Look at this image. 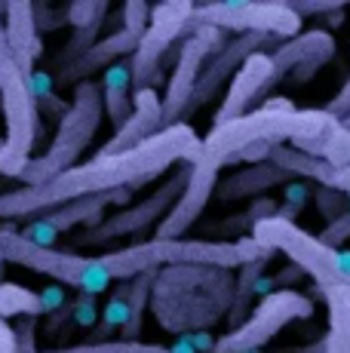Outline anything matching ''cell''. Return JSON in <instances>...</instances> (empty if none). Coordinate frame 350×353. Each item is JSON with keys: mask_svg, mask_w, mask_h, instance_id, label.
Instances as JSON below:
<instances>
[{"mask_svg": "<svg viewBox=\"0 0 350 353\" xmlns=\"http://www.w3.org/2000/svg\"><path fill=\"white\" fill-rule=\"evenodd\" d=\"M0 264H3V255H0Z\"/></svg>", "mask_w": 350, "mask_h": 353, "instance_id": "cell-44", "label": "cell"}, {"mask_svg": "<svg viewBox=\"0 0 350 353\" xmlns=\"http://www.w3.org/2000/svg\"><path fill=\"white\" fill-rule=\"evenodd\" d=\"M62 22H65V10L56 12V10H46V6H34V25H37V31H56Z\"/></svg>", "mask_w": 350, "mask_h": 353, "instance_id": "cell-37", "label": "cell"}, {"mask_svg": "<svg viewBox=\"0 0 350 353\" xmlns=\"http://www.w3.org/2000/svg\"><path fill=\"white\" fill-rule=\"evenodd\" d=\"M40 295L16 283H3L0 286V320H12V316H40Z\"/></svg>", "mask_w": 350, "mask_h": 353, "instance_id": "cell-26", "label": "cell"}, {"mask_svg": "<svg viewBox=\"0 0 350 353\" xmlns=\"http://www.w3.org/2000/svg\"><path fill=\"white\" fill-rule=\"evenodd\" d=\"M0 353H19V338L6 320H0Z\"/></svg>", "mask_w": 350, "mask_h": 353, "instance_id": "cell-40", "label": "cell"}, {"mask_svg": "<svg viewBox=\"0 0 350 353\" xmlns=\"http://www.w3.org/2000/svg\"><path fill=\"white\" fill-rule=\"evenodd\" d=\"M313 200H316V209H320L322 219H329V225H332V221H338L341 215L350 212V196L347 194L329 191V188H316Z\"/></svg>", "mask_w": 350, "mask_h": 353, "instance_id": "cell-30", "label": "cell"}, {"mask_svg": "<svg viewBox=\"0 0 350 353\" xmlns=\"http://www.w3.org/2000/svg\"><path fill=\"white\" fill-rule=\"evenodd\" d=\"M160 129H163V99L157 96V90H138L132 92V114L126 117L123 126L114 129L102 154H120L138 148L141 141L154 139Z\"/></svg>", "mask_w": 350, "mask_h": 353, "instance_id": "cell-16", "label": "cell"}, {"mask_svg": "<svg viewBox=\"0 0 350 353\" xmlns=\"http://www.w3.org/2000/svg\"><path fill=\"white\" fill-rule=\"evenodd\" d=\"M267 264V258H261V261H255V264H243V274H240V280H237V292H231L234 295V301H231V323H243L246 320V307H249V301H252V295H255V286H258V280H261V268Z\"/></svg>", "mask_w": 350, "mask_h": 353, "instance_id": "cell-28", "label": "cell"}, {"mask_svg": "<svg viewBox=\"0 0 350 353\" xmlns=\"http://www.w3.org/2000/svg\"><path fill=\"white\" fill-rule=\"evenodd\" d=\"M274 252L261 249L252 236L243 240H154L136 243V246L117 249V252L99 255L111 280H136L138 274L157 270L160 264H181V268H243L255 264L261 258H271Z\"/></svg>", "mask_w": 350, "mask_h": 353, "instance_id": "cell-3", "label": "cell"}, {"mask_svg": "<svg viewBox=\"0 0 350 353\" xmlns=\"http://www.w3.org/2000/svg\"><path fill=\"white\" fill-rule=\"evenodd\" d=\"M3 34H6V46H10L16 65L22 68L25 77L34 80V62L40 59L43 46L37 37V25H34V3L28 0H10L3 3Z\"/></svg>", "mask_w": 350, "mask_h": 353, "instance_id": "cell-17", "label": "cell"}, {"mask_svg": "<svg viewBox=\"0 0 350 353\" xmlns=\"http://www.w3.org/2000/svg\"><path fill=\"white\" fill-rule=\"evenodd\" d=\"M329 114H332L335 120H341V123H344V120L350 117V77L344 80V86H341L338 90V96H335L332 101H329V108H326Z\"/></svg>", "mask_w": 350, "mask_h": 353, "instance_id": "cell-36", "label": "cell"}, {"mask_svg": "<svg viewBox=\"0 0 350 353\" xmlns=\"http://www.w3.org/2000/svg\"><path fill=\"white\" fill-rule=\"evenodd\" d=\"M46 353H172L169 347H160V344H145V341H83V344H71V347H56Z\"/></svg>", "mask_w": 350, "mask_h": 353, "instance_id": "cell-27", "label": "cell"}, {"mask_svg": "<svg viewBox=\"0 0 350 353\" xmlns=\"http://www.w3.org/2000/svg\"><path fill=\"white\" fill-rule=\"evenodd\" d=\"M130 200V191H114V194H99V196H83V200L65 203V206L52 209V212L43 215V221L50 225L56 234H65V230L77 228V225H92L96 228L102 221V212L107 203H126Z\"/></svg>", "mask_w": 350, "mask_h": 353, "instance_id": "cell-21", "label": "cell"}, {"mask_svg": "<svg viewBox=\"0 0 350 353\" xmlns=\"http://www.w3.org/2000/svg\"><path fill=\"white\" fill-rule=\"evenodd\" d=\"M295 151L307 154V157H320L332 166L344 169L350 166V129L335 120L332 126H326V132H320L316 139H305V141H292Z\"/></svg>", "mask_w": 350, "mask_h": 353, "instance_id": "cell-24", "label": "cell"}, {"mask_svg": "<svg viewBox=\"0 0 350 353\" xmlns=\"http://www.w3.org/2000/svg\"><path fill=\"white\" fill-rule=\"evenodd\" d=\"M71 310H74V316H77L80 325L96 323V298L92 295H83L77 304H71Z\"/></svg>", "mask_w": 350, "mask_h": 353, "instance_id": "cell-39", "label": "cell"}, {"mask_svg": "<svg viewBox=\"0 0 350 353\" xmlns=\"http://www.w3.org/2000/svg\"><path fill=\"white\" fill-rule=\"evenodd\" d=\"M147 22H151V6H147L145 0H130V3L123 6V31L141 37Z\"/></svg>", "mask_w": 350, "mask_h": 353, "instance_id": "cell-31", "label": "cell"}, {"mask_svg": "<svg viewBox=\"0 0 350 353\" xmlns=\"http://www.w3.org/2000/svg\"><path fill=\"white\" fill-rule=\"evenodd\" d=\"M102 86L96 80H83V83L74 86V99L68 105V111L59 120V129L52 135L46 154L31 157L28 166L22 169L19 179L25 181V188H37L52 181L56 175L68 172L71 166H77L80 154L90 148V141L96 139L99 126H102Z\"/></svg>", "mask_w": 350, "mask_h": 353, "instance_id": "cell-5", "label": "cell"}, {"mask_svg": "<svg viewBox=\"0 0 350 353\" xmlns=\"http://www.w3.org/2000/svg\"><path fill=\"white\" fill-rule=\"evenodd\" d=\"M136 46H138L136 34H130V31H123V28L111 31L107 37L96 40V43H92L90 50H86L74 65L62 68V71H59V83H74V86L83 83V80H90V74L102 71V68L107 71L111 65H117V59L132 56V52H136Z\"/></svg>", "mask_w": 350, "mask_h": 353, "instance_id": "cell-18", "label": "cell"}, {"mask_svg": "<svg viewBox=\"0 0 350 353\" xmlns=\"http://www.w3.org/2000/svg\"><path fill=\"white\" fill-rule=\"evenodd\" d=\"M0 114L6 123L3 148H0V175L19 179L34 151L40 132V108L34 99V80L25 77L6 46L3 3H0Z\"/></svg>", "mask_w": 350, "mask_h": 353, "instance_id": "cell-4", "label": "cell"}, {"mask_svg": "<svg viewBox=\"0 0 350 353\" xmlns=\"http://www.w3.org/2000/svg\"><path fill=\"white\" fill-rule=\"evenodd\" d=\"M249 236L261 249H267V252H282L292 261V268H298L301 274L311 276L320 292H326L332 286H347V276L341 274V264H338V249L322 246L320 236L301 230L295 221L274 215V219L252 225V234Z\"/></svg>", "mask_w": 350, "mask_h": 353, "instance_id": "cell-7", "label": "cell"}, {"mask_svg": "<svg viewBox=\"0 0 350 353\" xmlns=\"http://www.w3.org/2000/svg\"><path fill=\"white\" fill-rule=\"evenodd\" d=\"M0 255L10 264L52 276L56 283L77 289L80 295L96 298L111 286V276H107L105 264L99 258H86V255L65 252V249H52V246H37V243L25 240L12 228H0Z\"/></svg>", "mask_w": 350, "mask_h": 353, "instance_id": "cell-6", "label": "cell"}, {"mask_svg": "<svg viewBox=\"0 0 350 353\" xmlns=\"http://www.w3.org/2000/svg\"><path fill=\"white\" fill-rule=\"evenodd\" d=\"M102 105L105 114L111 120L114 129H120L126 123V117L132 114V74H130V62H117L105 71L102 83Z\"/></svg>", "mask_w": 350, "mask_h": 353, "instance_id": "cell-22", "label": "cell"}, {"mask_svg": "<svg viewBox=\"0 0 350 353\" xmlns=\"http://www.w3.org/2000/svg\"><path fill=\"white\" fill-rule=\"evenodd\" d=\"M344 126H347V129H350V117H347V120H344Z\"/></svg>", "mask_w": 350, "mask_h": 353, "instance_id": "cell-42", "label": "cell"}, {"mask_svg": "<svg viewBox=\"0 0 350 353\" xmlns=\"http://www.w3.org/2000/svg\"><path fill=\"white\" fill-rule=\"evenodd\" d=\"M277 80L280 77H277V71H274L271 52H255V56H249L246 62L240 65V71L231 77V90L221 99L212 123L218 126V123H227V120H237V117H243V114H249L255 101L265 96V92L274 90Z\"/></svg>", "mask_w": 350, "mask_h": 353, "instance_id": "cell-13", "label": "cell"}, {"mask_svg": "<svg viewBox=\"0 0 350 353\" xmlns=\"http://www.w3.org/2000/svg\"><path fill=\"white\" fill-rule=\"evenodd\" d=\"M347 240H350V212L341 215V219L332 221V225H326V230L320 234V243H322V246H329V249L344 246Z\"/></svg>", "mask_w": 350, "mask_h": 353, "instance_id": "cell-34", "label": "cell"}, {"mask_svg": "<svg viewBox=\"0 0 350 353\" xmlns=\"http://www.w3.org/2000/svg\"><path fill=\"white\" fill-rule=\"evenodd\" d=\"M215 46H221V31L215 28H197L187 34V40L181 43L178 56H175V68L169 74V86L163 96V129L181 123L187 105H191L194 86L200 80V71L206 68V59Z\"/></svg>", "mask_w": 350, "mask_h": 353, "instance_id": "cell-11", "label": "cell"}, {"mask_svg": "<svg viewBox=\"0 0 350 353\" xmlns=\"http://www.w3.org/2000/svg\"><path fill=\"white\" fill-rule=\"evenodd\" d=\"M200 154V135L191 123H175L160 129L154 139L141 141L138 148L120 154H99V157L77 163L68 172L56 175L52 181L37 188H16V191L0 194V221L34 219L46 215L65 203L83 200V196L132 191L147 181L160 179L175 163L191 166Z\"/></svg>", "mask_w": 350, "mask_h": 353, "instance_id": "cell-1", "label": "cell"}, {"mask_svg": "<svg viewBox=\"0 0 350 353\" xmlns=\"http://www.w3.org/2000/svg\"><path fill=\"white\" fill-rule=\"evenodd\" d=\"M289 6H292L301 16V22H305V16H322V12L344 10V0H320V3H313V0H292Z\"/></svg>", "mask_w": 350, "mask_h": 353, "instance_id": "cell-35", "label": "cell"}, {"mask_svg": "<svg viewBox=\"0 0 350 353\" xmlns=\"http://www.w3.org/2000/svg\"><path fill=\"white\" fill-rule=\"evenodd\" d=\"M329 310V329L322 335V353H350V286L322 292Z\"/></svg>", "mask_w": 350, "mask_h": 353, "instance_id": "cell-23", "label": "cell"}, {"mask_svg": "<svg viewBox=\"0 0 350 353\" xmlns=\"http://www.w3.org/2000/svg\"><path fill=\"white\" fill-rule=\"evenodd\" d=\"M107 12L105 0H77V3L65 6V22L71 25L74 31L80 28H90V25H99Z\"/></svg>", "mask_w": 350, "mask_h": 353, "instance_id": "cell-29", "label": "cell"}, {"mask_svg": "<svg viewBox=\"0 0 350 353\" xmlns=\"http://www.w3.org/2000/svg\"><path fill=\"white\" fill-rule=\"evenodd\" d=\"M16 338H19V353H37V344H34V316H25L16 329Z\"/></svg>", "mask_w": 350, "mask_h": 353, "instance_id": "cell-38", "label": "cell"}, {"mask_svg": "<svg viewBox=\"0 0 350 353\" xmlns=\"http://www.w3.org/2000/svg\"><path fill=\"white\" fill-rule=\"evenodd\" d=\"M289 181H295L292 175L282 172L280 166H274L271 160H265V163L246 166L243 172H234L231 179L221 181L215 191H218L221 200H243V196H261L265 191H271V188L289 185Z\"/></svg>", "mask_w": 350, "mask_h": 353, "instance_id": "cell-20", "label": "cell"}, {"mask_svg": "<svg viewBox=\"0 0 350 353\" xmlns=\"http://www.w3.org/2000/svg\"><path fill=\"white\" fill-rule=\"evenodd\" d=\"M185 181H187V172H175L169 181L157 188L151 196H145L136 206L123 209V212L111 215V219H102L90 234L83 236V243H111V240H120V236H130V234H138V230L157 225L169 215V209L175 206V200L185 191Z\"/></svg>", "mask_w": 350, "mask_h": 353, "instance_id": "cell-12", "label": "cell"}, {"mask_svg": "<svg viewBox=\"0 0 350 353\" xmlns=\"http://www.w3.org/2000/svg\"><path fill=\"white\" fill-rule=\"evenodd\" d=\"M265 40H271V37H261V34H240V37H234L231 43H221L218 50H215V59L206 62V68L200 71V80H197V86H194L191 105H187L181 123H187V117H191L194 111H200V108H203L206 101H209L215 92H218L221 86L240 71V65H243L249 56L261 52L258 46L265 43Z\"/></svg>", "mask_w": 350, "mask_h": 353, "instance_id": "cell-14", "label": "cell"}, {"mask_svg": "<svg viewBox=\"0 0 350 353\" xmlns=\"http://www.w3.org/2000/svg\"><path fill=\"white\" fill-rule=\"evenodd\" d=\"M154 280H157V270H147V274H138L136 280H130V316H126V325L123 332L126 341H138V332H141V316H145V307H147V295L154 289Z\"/></svg>", "mask_w": 350, "mask_h": 353, "instance_id": "cell-25", "label": "cell"}, {"mask_svg": "<svg viewBox=\"0 0 350 353\" xmlns=\"http://www.w3.org/2000/svg\"><path fill=\"white\" fill-rule=\"evenodd\" d=\"M332 56H335V37L322 28H313L280 43L277 52H271V62L277 77H282L286 71H295V83H305Z\"/></svg>", "mask_w": 350, "mask_h": 353, "instance_id": "cell-15", "label": "cell"}, {"mask_svg": "<svg viewBox=\"0 0 350 353\" xmlns=\"http://www.w3.org/2000/svg\"><path fill=\"white\" fill-rule=\"evenodd\" d=\"M332 123L335 117L326 108L322 111H316V108L298 111L289 99L274 96L243 117L212 126V132L200 139V154L187 169L185 191L175 200L169 215L157 225V236L160 240H181L185 230L203 215L206 203L218 188V172L227 163H237L240 154L249 151L252 145H282V141L316 139Z\"/></svg>", "mask_w": 350, "mask_h": 353, "instance_id": "cell-2", "label": "cell"}, {"mask_svg": "<svg viewBox=\"0 0 350 353\" xmlns=\"http://www.w3.org/2000/svg\"><path fill=\"white\" fill-rule=\"evenodd\" d=\"M0 148H3V135H0Z\"/></svg>", "mask_w": 350, "mask_h": 353, "instance_id": "cell-43", "label": "cell"}, {"mask_svg": "<svg viewBox=\"0 0 350 353\" xmlns=\"http://www.w3.org/2000/svg\"><path fill=\"white\" fill-rule=\"evenodd\" d=\"M215 28V31H237V34H261V37H298L301 16L289 3H255V0H221V3L194 6L191 28Z\"/></svg>", "mask_w": 350, "mask_h": 353, "instance_id": "cell-8", "label": "cell"}, {"mask_svg": "<svg viewBox=\"0 0 350 353\" xmlns=\"http://www.w3.org/2000/svg\"><path fill=\"white\" fill-rule=\"evenodd\" d=\"M274 166H280L282 172H289L292 179H305V181H316L320 188H329V191H338V194H347L350 196V166L338 169L332 163L320 160V157H307V154L295 151V148H286V145H277L271 151Z\"/></svg>", "mask_w": 350, "mask_h": 353, "instance_id": "cell-19", "label": "cell"}, {"mask_svg": "<svg viewBox=\"0 0 350 353\" xmlns=\"http://www.w3.org/2000/svg\"><path fill=\"white\" fill-rule=\"evenodd\" d=\"M311 314H313V304L305 292L274 289L261 298V304L237 329H231L225 338H218L209 353H258L274 335H280L289 323L307 320Z\"/></svg>", "mask_w": 350, "mask_h": 353, "instance_id": "cell-9", "label": "cell"}, {"mask_svg": "<svg viewBox=\"0 0 350 353\" xmlns=\"http://www.w3.org/2000/svg\"><path fill=\"white\" fill-rule=\"evenodd\" d=\"M307 196H311L307 185H301V181H289V185H286V206H282L277 215H280V219H286V221H295V215L305 209Z\"/></svg>", "mask_w": 350, "mask_h": 353, "instance_id": "cell-33", "label": "cell"}, {"mask_svg": "<svg viewBox=\"0 0 350 353\" xmlns=\"http://www.w3.org/2000/svg\"><path fill=\"white\" fill-rule=\"evenodd\" d=\"M126 295H130V286H123L111 301H107V307L102 314L105 329H123L126 325V316H130V301H126Z\"/></svg>", "mask_w": 350, "mask_h": 353, "instance_id": "cell-32", "label": "cell"}, {"mask_svg": "<svg viewBox=\"0 0 350 353\" xmlns=\"http://www.w3.org/2000/svg\"><path fill=\"white\" fill-rule=\"evenodd\" d=\"M62 301H65L62 289H46V292H40V307H43V314H46V310H52V307H59Z\"/></svg>", "mask_w": 350, "mask_h": 353, "instance_id": "cell-41", "label": "cell"}, {"mask_svg": "<svg viewBox=\"0 0 350 353\" xmlns=\"http://www.w3.org/2000/svg\"><path fill=\"white\" fill-rule=\"evenodd\" d=\"M191 16H194L191 0H166V3L151 10V22L138 37L136 52L130 56L132 92L154 90V83L160 80V68H163L166 52L172 50V43L181 34H187Z\"/></svg>", "mask_w": 350, "mask_h": 353, "instance_id": "cell-10", "label": "cell"}]
</instances>
